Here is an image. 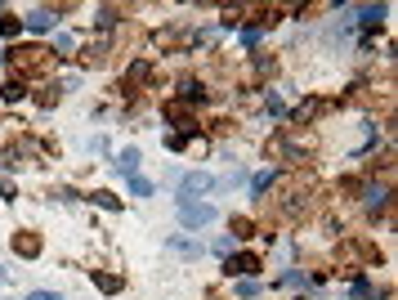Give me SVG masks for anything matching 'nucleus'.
<instances>
[{
	"label": "nucleus",
	"mask_w": 398,
	"mask_h": 300,
	"mask_svg": "<svg viewBox=\"0 0 398 300\" xmlns=\"http://www.w3.org/2000/svg\"><path fill=\"white\" fill-rule=\"evenodd\" d=\"M273 184H278V171H260V175L251 180V198H264Z\"/></svg>",
	"instance_id": "nucleus-12"
},
{
	"label": "nucleus",
	"mask_w": 398,
	"mask_h": 300,
	"mask_svg": "<svg viewBox=\"0 0 398 300\" xmlns=\"http://www.w3.org/2000/svg\"><path fill=\"white\" fill-rule=\"evenodd\" d=\"M184 103H206V90L193 86V81H184Z\"/></svg>",
	"instance_id": "nucleus-19"
},
{
	"label": "nucleus",
	"mask_w": 398,
	"mask_h": 300,
	"mask_svg": "<svg viewBox=\"0 0 398 300\" xmlns=\"http://www.w3.org/2000/svg\"><path fill=\"white\" fill-rule=\"evenodd\" d=\"M238 296H242V300L260 296V283H255V278H242V283H238Z\"/></svg>",
	"instance_id": "nucleus-23"
},
{
	"label": "nucleus",
	"mask_w": 398,
	"mask_h": 300,
	"mask_svg": "<svg viewBox=\"0 0 398 300\" xmlns=\"http://www.w3.org/2000/svg\"><path fill=\"white\" fill-rule=\"evenodd\" d=\"M5 59L14 63L18 72H41V68H45V50H41V45H14Z\"/></svg>",
	"instance_id": "nucleus-2"
},
{
	"label": "nucleus",
	"mask_w": 398,
	"mask_h": 300,
	"mask_svg": "<svg viewBox=\"0 0 398 300\" xmlns=\"http://www.w3.org/2000/svg\"><path fill=\"white\" fill-rule=\"evenodd\" d=\"M260 36H264V27H260V23L242 27V45H260Z\"/></svg>",
	"instance_id": "nucleus-22"
},
{
	"label": "nucleus",
	"mask_w": 398,
	"mask_h": 300,
	"mask_svg": "<svg viewBox=\"0 0 398 300\" xmlns=\"http://www.w3.org/2000/svg\"><path fill=\"white\" fill-rule=\"evenodd\" d=\"M90 202H94V206H103V211H121V198H117V193H108V189H94V193H90Z\"/></svg>",
	"instance_id": "nucleus-13"
},
{
	"label": "nucleus",
	"mask_w": 398,
	"mask_h": 300,
	"mask_svg": "<svg viewBox=\"0 0 398 300\" xmlns=\"http://www.w3.org/2000/svg\"><path fill=\"white\" fill-rule=\"evenodd\" d=\"M18 27H23V18H14V14L0 18V36H18Z\"/></svg>",
	"instance_id": "nucleus-20"
},
{
	"label": "nucleus",
	"mask_w": 398,
	"mask_h": 300,
	"mask_svg": "<svg viewBox=\"0 0 398 300\" xmlns=\"http://www.w3.org/2000/svg\"><path fill=\"white\" fill-rule=\"evenodd\" d=\"M27 300H63V296H59V292H32Z\"/></svg>",
	"instance_id": "nucleus-26"
},
{
	"label": "nucleus",
	"mask_w": 398,
	"mask_h": 300,
	"mask_svg": "<svg viewBox=\"0 0 398 300\" xmlns=\"http://www.w3.org/2000/svg\"><path fill=\"white\" fill-rule=\"evenodd\" d=\"M0 95H5L9 103H18V99H27V86H23V77H18V81H9V86H5V90H0Z\"/></svg>",
	"instance_id": "nucleus-17"
},
{
	"label": "nucleus",
	"mask_w": 398,
	"mask_h": 300,
	"mask_svg": "<svg viewBox=\"0 0 398 300\" xmlns=\"http://www.w3.org/2000/svg\"><path fill=\"white\" fill-rule=\"evenodd\" d=\"M385 14H390L385 5H376V9H363V14H358V23H363L367 32H372V27H381V18H385Z\"/></svg>",
	"instance_id": "nucleus-14"
},
{
	"label": "nucleus",
	"mask_w": 398,
	"mask_h": 300,
	"mask_svg": "<svg viewBox=\"0 0 398 300\" xmlns=\"http://www.w3.org/2000/svg\"><path fill=\"white\" fill-rule=\"evenodd\" d=\"M193 144H197L193 135H166V148H170V153H184V148H193ZM197 148H202V144H197Z\"/></svg>",
	"instance_id": "nucleus-16"
},
{
	"label": "nucleus",
	"mask_w": 398,
	"mask_h": 300,
	"mask_svg": "<svg viewBox=\"0 0 398 300\" xmlns=\"http://www.w3.org/2000/svg\"><path fill=\"white\" fill-rule=\"evenodd\" d=\"M117 171H121V175H135V171H139V148H135V144L117 153Z\"/></svg>",
	"instance_id": "nucleus-10"
},
{
	"label": "nucleus",
	"mask_w": 398,
	"mask_h": 300,
	"mask_svg": "<svg viewBox=\"0 0 398 300\" xmlns=\"http://www.w3.org/2000/svg\"><path fill=\"white\" fill-rule=\"evenodd\" d=\"M5 278H9V269H5V265H0V287H5Z\"/></svg>",
	"instance_id": "nucleus-27"
},
{
	"label": "nucleus",
	"mask_w": 398,
	"mask_h": 300,
	"mask_svg": "<svg viewBox=\"0 0 398 300\" xmlns=\"http://www.w3.org/2000/svg\"><path fill=\"white\" fill-rule=\"evenodd\" d=\"M175 189H179V202H193V198H202V193H211L215 180L206 171H188V175H179V180H175Z\"/></svg>",
	"instance_id": "nucleus-1"
},
{
	"label": "nucleus",
	"mask_w": 398,
	"mask_h": 300,
	"mask_svg": "<svg viewBox=\"0 0 398 300\" xmlns=\"http://www.w3.org/2000/svg\"><path fill=\"white\" fill-rule=\"evenodd\" d=\"M211 220H215L211 202H179V224H184V229H206Z\"/></svg>",
	"instance_id": "nucleus-3"
},
{
	"label": "nucleus",
	"mask_w": 398,
	"mask_h": 300,
	"mask_svg": "<svg viewBox=\"0 0 398 300\" xmlns=\"http://www.w3.org/2000/svg\"><path fill=\"white\" fill-rule=\"evenodd\" d=\"M90 278H94V287H99L103 296H117V292H121V278H117V274H103V269H94Z\"/></svg>",
	"instance_id": "nucleus-11"
},
{
	"label": "nucleus",
	"mask_w": 398,
	"mask_h": 300,
	"mask_svg": "<svg viewBox=\"0 0 398 300\" xmlns=\"http://www.w3.org/2000/svg\"><path fill=\"white\" fill-rule=\"evenodd\" d=\"M14 256H23V260H36V256H41V233H32V229L14 233Z\"/></svg>",
	"instance_id": "nucleus-6"
},
{
	"label": "nucleus",
	"mask_w": 398,
	"mask_h": 300,
	"mask_svg": "<svg viewBox=\"0 0 398 300\" xmlns=\"http://www.w3.org/2000/svg\"><path fill=\"white\" fill-rule=\"evenodd\" d=\"M117 18H121L117 9H112V5H103L99 14H94V23H99V27H112V23H117Z\"/></svg>",
	"instance_id": "nucleus-21"
},
{
	"label": "nucleus",
	"mask_w": 398,
	"mask_h": 300,
	"mask_svg": "<svg viewBox=\"0 0 398 300\" xmlns=\"http://www.w3.org/2000/svg\"><path fill=\"white\" fill-rule=\"evenodd\" d=\"M166 247L188 256V260H202V242H193V238H166Z\"/></svg>",
	"instance_id": "nucleus-9"
},
{
	"label": "nucleus",
	"mask_w": 398,
	"mask_h": 300,
	"mask_svg": "<svg viewBox=\"0 0 398 300\" xmlns=\"http://www.w3.org/2000/svg\"><path fill=\"white\" fill-rule=\"evenodd\" d=\"M260 269H264V260L251 256V251H238V256L224 260V274H229V278H255Z\"/></svg>",
	"instance_id": "nucleus-4"
},
{
	"label": "nucleus",
	"mask_w": 398,
	"mask_h": 300,
	"mask_svg": "<svg viewBox=\"0 0 398 300\" xmlns=\"http://www.w3.org/2000/svg\"><path fill=\"white\" fill-rule=\"evenodd\" d=\"M331 112V99H309V103H300L296 112H291V121H296V126H314L318 117H327Z\"/></svg>",
	"instance_id": "nucleus-5"
},
{
	"label": "nucleus",
	"mask_w": 398,
	"mask_h": 300,
	"mask_svg": "<svg viewBox=\"0 0 398 300\" xmlns=\"http://www.w3.org/2000/svg\"><path fill=\"white\" fill-rule=\"evenodd\" d=\"M251 229H255V224L246 220V215H238V220H233V238H251Z\"/></svg>",
	"instance_id": "nucleus-24"
},
{
	"label": "nucleus",
	"mask_w": 398,
	"mask_h": 300,
	"mask_svg": "<svg viewBox=\"0 0 398 300\" xmlns=\"http://www.w3.org/2000/svg\"><path fill=\"white\" fill-rule=\"evenodd\" d=\"M72 45H77V41H72L68 32H59V36H54V50H59V54H72Z\"/></svg>",
	"instance_id": "nucleus-25"
},
{
	"label": "nucleus",
	"mask_w": 398,
	"mask_h": 300,
	"mask_svg": "<svg viewBox=\"0 0 398 300\" xmlns=\"http://www.w3.org/2000/svg\"><path fill=\"white\" fill-rule=\"evenodd\" d=\"M130 193H135V198H153V184L139 180V175H130Z\"/></svg>",
	"instance_id": "nucleus-18"
},
{
	"label": "nucleus",
	"mask_w": 398,
	"mask_h": 300,
	"mask_svg": "<svg viewBox=\"0 0 398 300\" xmlns=\"http://www.w3.org/2000/svg\"><path fill=\"white\" fill-rule=\"evenodd\" d=\"M349 296H354V300H372V296H376L372 278H354V287H349Z\"/></svg>",
	"instance_id": "nucleus-15"
},
{
	"label": "nucleus",
	"mask_w": 398,
	"mask_h": 300,
	"mask_svg": "<svg viewBox=\"0 0 398 300\" xmlns=\"http://www.w3.org/2000/svg\"><path fill=\"white\" fill-rule=\"evenodd\" d=\"M385 202H390V189H385V184H367V189H363V206H367V211H381Z\"/></svg>",
	"instance_id": "nucleus-8"
},
{
	"label": "nucleus",
	"mask_w": 398,
	"mask_h": 300,
	"mask_svg": "<svg viewBox=\"0 0 398 300\" xmlns=\"http://www.w3.org/2000/svg\"><path fill=\"white\" fill-rule=\"evenodd\" d=\"M23 27L27 32H50L54 27V9H32V14L23 18Z\"/></svg>",
	"instance_id": "nucleus-7"
}]
</instances>
